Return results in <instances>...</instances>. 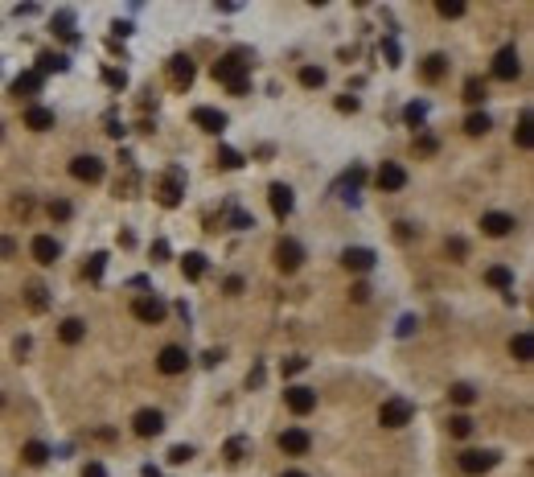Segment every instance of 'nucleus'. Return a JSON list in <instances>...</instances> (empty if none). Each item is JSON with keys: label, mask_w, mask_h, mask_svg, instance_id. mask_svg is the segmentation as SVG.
I'll return each mask as SVG.
<instances>
[{"label": "nucleus", "mask_w": 534, "mask_h": 477, "mask_svg": "<svg viewBox=\"0 0 534 477\" xmlns=\"http://www.w3.org/2000/svg\"><path fill=\"white\" fill-rule=\"evenodd\" d=\"M300 370H309V358H288V362H284V379H292V375H300Z\"/></svg>", "instance_id": "37998d69"}, {"label": "nucleus", "mask_w": 534, "mask_h": 477, "mask_svg": "<svg viewBox=\"0 0 534 477\" xmlns=\"http://www.w3.org/2000/svg\"><path fill=\"white\" fill-rule=\"evenodd\" d=\"M66 66H70V62H66L62 54H42V58H38V75H42V79L49 75V70H54V75H62Z\"/></svg>", "instance_id": "cd10ccee"}, {"label": "nucleus", "mask_w": 534, "mask_h": 477, "mask_svg": "<svg viewBox=\"0 0 534 477\" xmlns=\"http://www.w3.org/2000/svg\"><path fill=\"white\" fill-rule=\"evenodd\" d=\"M337 111H357V99L354 95H341V99H337Z\"/></svg>", "instance_id": "864d4df0"}, {"label": "nucleus", "mask_w": 534, "mask_h": 477, "mask_svg": "<svg viewBox=\"0 0 534 477\" xmlns=\"http://www.w3.org/2000/svg\"><path fill=\"white\" fill-rule=\"evenodd\" d=\"M374 260H378V256H374L370 247H346V251H341V263H346L350 272H370Z\"/></svg>", "instance_id": "f3484780"}, {"label": "nucleus", "mask_w": 534, "mask_h": 477, "mask_svg": "<svg viewBox=\"0 0 534 477\" xmlns=\"http://www.w3.org/2000/svg\"><path fill=\"white\" fill-rule=\"evenodd\" d=\"M222 362V354L218 350H210V354H202V366H218Z\"/></svg>", "instance_id": "4d7b16f0"}, {"label": "nucleus", "mask_w": 534, "mask_h": 477, "mask_svg": "<svg viewBox=\"0 0 534 477\" xmlns=\"http://www.w3.org/2000/svg\"><path fill=\"white\" fill-rule=\"evenodd\" d=\"M485 99V83L481 79H464V103H481Z\"/></svg>", "instance_id": "c9c22d12"}, {"label": "nucleus", "mask_w": 534, "mask_h": 477, "mask_svg": "<svg viewBox=\"0 0 534 477\" xmlns=\"http://www.w3.org/2000/svg\"><path fill=\"white\" fill-rule=\"evenodd\" d=\"M284 403H288V412L309 416L312 407H316V391H312V387H288V391H284Z\"/></svg>", "instance_id": "ddd939ff"}, {"label": "nucleus", "mask_w": 534, "mask_h": 477, "mask_svg": "<svg viewBox=\"0 0 534 477\" xmlns=\"http://www.w3.org/2000/svg\"><path fill=\"white\" fill-rule=\"evenodd\" d=\"M448 399H452V403H456V407H469V403H473V399H477V391L469 387V383H456V387L448 391Z\"/></svg>", "instance_id": "473e14b6"}, {"label": "nucleus", "mask_w": 534, "mask_h": 477, "mask_svg": "<svg viewBox=\"0 0 534 477\" xmlns=\"http://www.w3.org/2000/svg\"><path fill=\"white\" fill-rule=\"evenodd\" d=\"M185 366H189V354L181 346H165L161 358H156V370L161 375H185Z\"/></svg>", "instance_id": "f8f14e48"}, {"label": "nucleus", "mask_w": 534, "mask_h": 477, "mask_svg": "<svg viewBox=\"0 0 534 477\" xmlns=\"http://www.w3.org/2000/svg\"><path fill=\"white\" fill-rule=\"evenodd\" d=\"M58 338H62L66 346H79V342L87 338V321H79V317H66V321L58 325Z\"/></svg>", "instance_id": "6ab92c4d"}, {"label": "nucleus", "mask_w": 534, "mask_h": 477, "mask_svg": "<svg viewBox=\"0 0 534 477\" xmlns=\"http://www.w3.org/2000/svg\"><path fill=\"white\" fill-rule=\"evenodd\" d=\"M300 87H325V70L321 66H305L300 70Z\"/></svg>", "instance_id": "f704fd0d"}, {"label": "nucleus", "mask_w": 534, "mask_h": 477, "mask_svg": "<svg viewBox=\"0 0 534 477\" xmlns=\"http://www.w3.org/2000/svg\"><path fill=\"white\" fill-rule=\"evenodd\" d=\"M436 13L456 21V17H464V4H460V0H440V4H436Z\"/></svg>", "instance_id": "58836bf2"}, {"label": "nucleus", "mask_w": 534, "mask_h": 477, "mask_svg": "<svg viewBox=\"0 0 534 477\" xmlns=\"http://www.w3.org/2000/svg\"><path fill=\"white\" fill-rule=\"evenodd\" d=\"M415 329H419V321H415V317H403V321H399V329H395V334H399V338H411Z\"/></svg>", "instance_id": "49530a36"}, {"label": "nucleus", "mask_w": 534, "mask_h": 477, "mask_svg": "<svg viewBox=\"0 0 534 477\" xmlns=\"http://www.w3.org/2000/svg\"><path fill=\"white\" fill-rule=\"evenodd\" d=\"M243 457H247V436H230V440H226V461L238 465Z\"/></svg>", "instance_id": "2f4dec72"}, {"label": "nucleus", "mask_w": 534, "mask_h": 477, "mask_svg": "<svg viewBox=\"0 0 534 477\" xmlns=\"http://www.w3.org/2000/svg\"><path fill=\"white\" fill-rule=\"evenodd\" d=\"M181 194H185V185H181V169H169V177L161 181V206H177L181 202Z\"/></svg>", "instance_id": "a211bd4d"}, {"label": "nucleus", "mask_w": 534, "mask_h": 477, "mask_svg": "<svg viewBox=\"0 0 534 477\" xmlns=\"http://www.w3.org/2000/svg\"><path fill=\"white\" fill-rule=\"evenodd\" d=\"M350 301H357V304H366V301H370V284H366V280L350 288Z\"/></svg>", "instance_id": "a18cd8bd"}, {"label": "nucleus", "mask_w": 534, "mask_h": 477, "mask_svg": "<svg viewBox=\"0 0 534 477\" xmlns=\"http://www.w3.org/2000/svg\"><path fill=\"white\" fill-rule=\"evenodd\" d=\"M510 354H514L518 362H531V358H534V338H531V334H514V342H510Z\"/></svg>", "instance_id": "bb28decb"}, {"label": "nucleus", "mask_w": 534, "mask_h": 477, "mask_svg": "<svg viewBox=\"0 0 534 477\" xmlns=\"http://www.w3.org/2000/svg\"><path fill=\"white\" fill-rule=\"evenodd\" d=\"M83 477H107V469H103V465H99V461H90L87 469H83Z\"/></svg>", "instance_id": "5fc2aeb1"}, {"label": "nucleus", "mask_w": 534, "mask_h": 477, "mask_svg": "<svg viewBox=\"0 0 534 477\" xmlns=\"http://www.w3.org/2000/svg\"><path fill=\"white\" fill-rule=\"evenodd\" d=\"M247 383H251V387H259V383H264V366H255V370L247 375Z\"/></svg>", "instance_id": "13d9d810"}, {"label": "nucleus", "mask_w": 534, "mask_h": 477, "mask_svg": "<svg viewBox=\"0 0 534 477\" xmlns=\"http://www.w3.org/2000/svg\"><path fill=\"white\" fill-rule=\"evenodd\" d=\"M25 304H29V308H33V313H45V308H49V288H45V284H38V280H33V284H29V288H25Z\"/></svg>", "instance_id": "5701e85b"}, {"label": "nucleus", "mask_w": 534, "mask_h": 477, "mask_svg": "<svg viewBox=\"0 0 534 477\" xmlns=\"http://www.w3.org/2000/svg\"><path fill=\"white\" fill-rule=\"evenodd\" d=\"M17 256V243L13 239H0V260H13Z\"/></svg>", "instance_id": "603ef678"}, {"label": "nucleus", "mask_w": 534, "mask_h": 477, "mask_svg": "<svg viewBox=\"0 0 534 477\" xmlns=\"http://www.w3.org/2000/svg\"><path fill=\"white\" fill-rule=\"evenodd\" d=\"M531 111H522V120H518V132H514V140H518V148H534V132H531Z\"/></svg>", "instance_id": "c756f323"}, {"label": "nucleus", "mask_w": 534, "mask_h": 477, "mask_svg": "<svg viewBox=\"0 0 534 477\" xmlns=\"http://www.w3.org/2000/svg\"><path fill=\"white\" fill-rule=\"evenodd\" d=\"M280 448H284L288 457H305L312 448V436L305 432V428H284V432H280Z\"/></svg>", "instance_id": "9b49d317"}, {"label": "nucleus", "mask_w": 534, "mask_h": 477, "mask_svg": "<svg viewBox=\"0 0 534 477\" xmlns=\"http://www.w3.org/2000/svg\"><path fill=\"white\" fill-rule=\"evenodd\" d=\"M267 202H271L275 218H288L296 210V198H292V189H288L284 181H271V185H267Z\"/></svg>", "instance_id": "6e6552de"}, {"label": "nucleus", "mask_w": 534, "mask_h": 477, "mask_svg": "<svg viewBox=\"0 0 534 477\" xmlns=\"http://www.w3.org/2000/svg\"><path fill=\"white\" fill-rule=\"evenodd\" d=\"M193 124L202 132H210V136H222L226 132V116L218 107H193Z\"/></svg>", "instance_id": "2eb2a0df"}, {"label": "nucleus", "mask_w": 534, "mask_h": 477, "mask_svg": "<svg viewBox=\"0 0 534 477\" xmlns=\"http://www.w3.org/2000/svg\"><path fill=\"white\" fill-rule=\"evenodd\" d=\"M522 75V62H518V49L514 45H505V49H497V58H493V79L497 83H514Z\"/></svg>", "instance_id": "423d86ee"}, {"label": "nucleus", "mask_w": 534, "mask_h": 477, "mask_svg": "<svg viewBox=\"0 0 534 477\" xmlns=\"http://www.w3.org/2000/svg\"><path fill=\"white\" fill-rule=\"evenodd\" d=\"M448 432L456 436V440H464V436L473 432V420H469V416L460 412V416H452V420H448Z\"/></svg>", "instance_id": "72a5a7b5"}, {"label": "nucleus", "mask_w": 534, "mask_h": 477, "mask_svg": "<svg viewBox=\"0 0 534 477\" xmlns=\"http://www.w3.org/2000/svg\"><path fill=\"white\" fill-rule=\"evenodd\" d=\"M415 148H419V153H436V140H432V136H419V144H415Z\"/></svg>", "instance_id": "6e6d98bb"}, {"label": "nucleus", "mask_w": 534, "mask_h": 477, "mask_svg": "<svg viewBox=\"0 0 534 477\" xmlns=\"http://www.w3.org/2000/svg\"><path fill=\"white\" fill-rule=\"evenodd\" d=\"M464 251H469L464 239H448V256H452V260H464Z\"/></svg>", "instance_id": "09e8293b"}, {"label": "nucleus", "mask_w": 534, "mask_h": 477, "mask_svg": "<svg viewBox=\"0 0 534 477\" xmlns=\"http://www.w3.org/2000/svg\"><path fill=\"white\" fill-rule=\"evenodd\" d=\"M25 128L49 132L54 128V111H49V107H29V111H25Z\"/></svg>", "instance_id": "4be33fe9"}, {"label": "nucleus", "mask_w": 534, "mask_h": 477, "mask_svg": "<svg viewBox=\"0 0 534 477\" xmlns=\"http://www.w3.org/2000/svg\"><path fill=\"white\" fill-rule=\"evenodd\" d=\"M497 461H501V453H493V448H469V453H460V474L481 477L497 469Z\"/></svg>", "instance_id": "f03ea898"}, {"label": "nucleus", "mask_w": 534, "mask_h": 477, "mask_svg": "<svg viewBox=\"0 0 534 477\" xmlns=\"http://www.w3.org/2000/svg\"><path fill=\"white\" fill-rule=\"evenodd\" d=\"M444 70H448L444 54H428V58H423V79H428V83H440V79H444Z\"/></svg>", "instance_id": "b1692460"}, {"label": "nucleus", "mask_w": 534, "mask_h": 477, "mask_svg": "<svg viewBox=\"0 0 534 477\" xmlns=\"http://www.w3.org/2000/svg\"><path fill=\"white\" fill-rule=\"evenodd\" d=\"M411 416H415V407L407 399H387L378 407V424L382 428H403V424H411Z\"/></svg>", "instance_id": "39448f33"}, {"label": "nucleus", "mask_w": 534, "mask_h": 477, "mask_svg": "<svg viewBox=\"0 0 534 477\" xmlns=\"http://www.w3.org/2000/svg\"><path fill=\"white\" fill-rule=\"evenodd\" d=\"M165 70H169V83H173L177 91L193 87V75H197V70H193V58H189V54H173Z\"/></svg>", "instance_id": "0eeeda50"}, {"label": "nucleus", "mask_w": 534, "mask_h": 477, "mask_svg": "<svg viewBox=\"0 0 534 477\" xmlns=\"http://www.w3.org/2000/svg\"><path fill=\"white\" fill-rule=\"evenodd\" d=\"M214 79L230 87V95H247L251 91V79H247V62H243V54H226L214 62Z\"/></svg>", "instance_id": "f257e3e1"}, {"label": "nucleus", "mask_w": 534, "mask_h": 477, "mask_svg": "<svg viewBox=\"0 0 534 477\" xmlns=\"http://www.w3.org/2000/svg\"><path fill=\"white\" fill-rule=\"evenodd\" d=\"M49 218L66 222V218H70V202H62V198H58V202H49Z\"/></svg>", "instance_id": "c03bdc74"}, {"label": "nucleus", "mask_w": 534, "mask_h": 477, "mask_svg": "<svg viewBox=\"0 0 534 477\" xmlns=\"http://www.w3.org/2000/svg\"><path fill=\"white\" fill-rule=\"evenodd\" d=\"M54 25H58V33H62V38H70V42H74V13H58V17H54Z\"/></svg>", "instance_id": "e433bc0d"}, {"label": "nucleus", "mask_w": 534, "mask_h": 477, "mask_svg": "<svg viewBox=\"0 0 534 477\" xmlns=\"http://www.w3.org/2000/svg\"><path fill=\"white\" fill-rule=\"evenodd\" d=\"M103 267H107V256H103V251H95V256L87 260V276H90V280H103Z\"/></svg>", "instance_id": "4c0bfd02"}, {"label": "nucleus", "mask_w": 534, "mask_h": 477, "mask_svg": "<svg viewBox=\"0 0 534 477\" xmlns=\"http://www.w3.org/2000/svg\"><path fill=\"white\" fill-rule=\"evenodd\" d=\"M280 477H309V474H300V469H288V474H280Z\"/></svg>", "instance_id": "bf43d9fd"}, {"label": "nucleus", "mask_w": 534, "mask_h": 477, "mask_svg": "<svg viewBox=\"0 0 534 477\" xmlns=\"http://www.w3.org/2000/svg\"><path fill=\"white\" fill-rule=\"evenodd\" d=\"M70 177H74V181H87V185H95V181H103V161H99V157H74V161H70Z\"/></svg>", "instance_id": "9d476101"}, {"label": "nucleus", "mask_w": 534, "mask_h": 477, "mask_svg": "<svg viewBox=\"0 0 534 477\" xmlns=\"http://www.w3.org/2000/svg\"><path fill=\"white\" fill-rule=\"evenodd\" d=\"M189 457H193V448H189V444H173V448H169V465H185Z\"/></svg>", "instance_id": "a19ab883"}, {"label": "nucleus", "mask_w": 534, "mask_h": 477, "mask_svg": "<svg viewBox=\"0 0 534 477\" xmlns=\"http://www.w3.org/2000/svg\"><path fill=\"white\" fill-rule=\"evenodd\" d=\"M485 280H490L493 288H514V272H510V267H501V263L485 272Z\"/></svg>", "instance_id": "7c9ffc66"}, {"label": "nucleus", "mask_w": 534, "mask_h": 477, "mask_svg": "<svg viewBox=\"0 0 534 477\" xmlns=\"http://www.w3.org/2000/svg\"><path fill=\"white\" fill-rule=\"evenodd\" d=\"M21 457H25V465H33V469H38V465H45L54 453H49V444H45V440H29V444L21 448Z\"/></svg>", "instance_id": "412c9836"}, {"label": "nucleus", "mask_w": 534, "mask_h": 477, "mask_svg": "<svg viewBox=\"0 0 534 477\" xmlns=\"http://www.w3.org/2000/svg\"><path fill=\"white\" fill-rule=\"evenodd\" d=\"M300 263H305V247H300L296 239H280V243H275V267H280L284 276L300 272Z\"/></svg>", "instance_id": "20e7f679"}, {"label": "nucleus", "mask_w": 534, "mask_h": 477, "mask_svg": "<svg viewBox=\"0 0 534 477\" xmlns=\"http://www.w3.org/2000/svg\"><path fill=\"white\" fill-rule=\"evenodd\" d=\"M132 317H136V321H144V325H161V321L169 317V304L161 301V297H136V301H132Z\"/></svg>", "instance_id": "7ed1b4c3"}, {"label": "nucleus", "mask_w": 534, "mask_h": 477, "mask_svg": "<svg viewBox=\"0 0 534 477\" xmlns=\"http://www.w3.org/2000/svg\"><path fill=\"white\" fill-rule=\"evenodd\" d=\"M29 251H33V260H38V263H54V260H58V243H54L49 235H38V239L29 243Z\"/></svg>", "instance_id": "aec40b11"}, {"label": "nucleus", "mask_w": 534, "mask_h": 477, "mask_svg": "<svg viewBox=\"0 0 534 477\" xmlns=\"http://www.w3.org/2000/svg\"><path fill=\"white\" fill-rule=\"evenodd\" d=\"M230 222H234V230H247V226H255V218L243 214V210H234V214H230Z\"/></svg>", "instance_id": "de8ad7c7"}, {"label": "nucleus", "mask_w": 534, "mask_h": 477, "mask_svg": "<svg viewBox=\"0 0 534 477\" xmlns=\"http://www.w3.org/2000/svg\"><path fill=\"white\" fill-rule=\"evenodd\" d=\"M206 267H210V263H206V256H202V251H189V256L181 260V272H185L189 280H202V276H206Z\"/></svg>", "instance_id": "393cba45"}, {"label": "nucleus", "mask_w": 534, "mask_h": 477, "mask_svg": "<svg viewBox=\"0 0 534 477\" xmlns=\"http://www.w3.org/2000/svg\"><path fill=\"white\" fill-rule=\"evenodd\" d=\"M238 292H243V276H230L226 280V297H238Z\"/></svg>", "instance_id": "3c124183"}, {"label": "nucleus", "mask_w": 534, "mask_h": 477, "mask_svg": "<svg viewBox=\"0 0 534 477\" xmlns=\"http://www.w3.org/2000/svg\"><path fill=\"white\" fill-rule=\"evenodd\" d=\"M218 165H222V169H243V153L222 148V153H218Z\"/></svg>", "instance_id": "ea45409f"}, {"label": "nucleus", "mask_w": 534, "mask_h": 477, "mask_svg": "<svg viewBox=\"0 0 534 477\" xmlns=\"http://www.w3.org/2000/svg\"><path fill=\"white\" fill-rule=\"evenodd\" d=\"M103 79H107L111 87H124V83H128V79H124V70H103Z\"/></svg>", "instance_id": "8fccbe9b"}, {"label": "nucleus", "mask_w": 534, "mask_h": 477, "mask_svg": "<svg viewBox=\"0 0 534 477\" xmlns=\"http://www.w3.org/2000/svg\"><path fill=\"white\" fill-rule=\"evenodd\" d=\"M13 91H17V95H38V91H42V75H38V70L17 75V79H13Z\"/></svg>", "instance_id": "a878e982"}, {"label": "nucleus", "mask_w": 534, "mask_h": 477, "mask_svg": "<svg viewBox=\"0 0 534 477\" xmlns=\"http://www.w3.org/2000/svg\"><path fill=\"white\" fill-rule=\"evenodd\" d=\"M0 403H4V395H0Z\"/></svg>", "instance_id": "052dcab7"}, {"label": "nucleus", "mask_w": 534, "mask_h": 477, "mask_svg": "<svg viewBox=\"0 0 534 477\" xmlns=\"http://www.w3.org/2000/svg\"><path fill=\"white\" fill-rule=\"evenodd\" d=\"M403 116H407V124H411V128H419V124H423V116H428V107H423V103H411Z\"/></svg>", "instance_id": "79ce46f5"}, {"label": "nucleus", "mask_w": 534, "mask_h": 477, "mask_svg": "<svg viewBox=\"0 0 534 477\" xmlns=\"http://www.w3.org/2000/svg\"><path fill=\"white\" fill-rule=\"evenodd\" d=\"M490 128H493V120L485 116V111H473V116L464 120V132H469V136H485Z\"/></svg>", "instance_id": "c85d7f7f"}, {"label": "nucleus", "mask_w": 534, "mask_h": 477, "mask_svg": "<svg viewBox=\"0 0 534 477\" xmlns=\"http://www.w3.org/2000/svg\"><path fill=\"white\" fill-rule=\"evenodd\" d=\"M481 230H485L490 239H505V235L514 230V214H505V210H490V214H481Z\"/></svg>", "instance_id": "4468645a"}, {"label": "nucleus", "mask_w": 534, "mask_h": 477, "mask_svg": "<svg viewBox=\"0 0 534 477\" xmlns=\"http://www.w3.org/2000/svg\"><path fill=\"white\" fill-rule=\"evenodd\" d=\"M378 189H387V194H395V189H403L407 185V169L403 165H395V161H382V169H378Z\"/></svg>", "instance_id": "dca6fc26"}, {"label": "nucleus", "mask_w": 534, "mask_h": 477, "mask_svg": "<svg viewBox=\"0 0 534 477\" xmlns=\"http://www.w3.org/2000/svg\"><path fill=\"white\" fill-rule=\"evenodd\" d=\"M132 428H136V436H161L165 432V416L156 407H140L132 416Z\"/></svg>", "instance_id": "1a4fd4ad"}]
</instances>
